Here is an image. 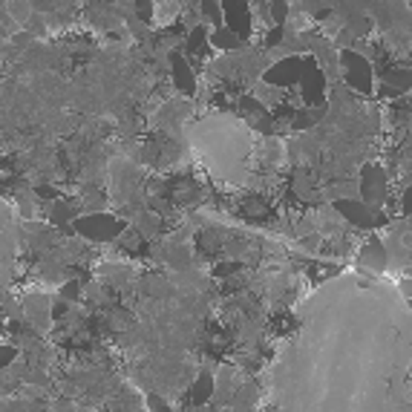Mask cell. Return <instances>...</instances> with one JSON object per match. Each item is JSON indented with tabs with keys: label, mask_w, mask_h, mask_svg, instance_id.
I'll return each instance as SVG.
<instances>
[{
	"label": "cell",
	"mask_w": 412,
	"mask_h": 412,
	"mask_svg": "<svg viewBox=\"0 0 412 412\" xmlns=\"http://www.w3.org/2000/svg\"><path fill=\"white\" fill-rule=\"evenodd\" d=\"M222 24H225V29H231L240 41L248 38L254 21H251V9H248L245 0H225V6H222Z\"/></svg>",
	"instance_id": "3"
},
{
	"label": "cell",
	"mask_w": 412,
	"mask_h": 412,
	"mask_svg": "<svg viewBox=\"0 0 412 412\" xmlns=\"http://www.w3.org/2000/svg\"><path fill=\"white\" fill-rule=\"evenodd\" d=\"M383 84H389V90H392V93H395V90L401 93V90H406V87L412 84V73H389Z\"/></svg>",
	"instance_id": "12"
},
{
	"label": "cell",
	"mask_w": 412,
	"mask_h": 412,
	"mask_svg": "<svg viewBox=\"0 0 412 412\" xmlns=\"http://www.w3.org/2000/svg\"><path fill=\"white\" fill-rule=\"evenodd\" d=\"M70 231L90 240V242H113L127 231V222H121L110 214H87V217L73 220Z\"/></svg>",
	"instance_id": "1"
},
{
	"label": "cell",
	"mask_w": 412,
	"mask_h": 412,
	"mask_svg": "<svg viewBox=\"0 0 412 412\" xmlns=\"http://www.w3.org/2000/svg\"><path fill=\"white\" fill-rule=\"evenodd\" d=\"M24 309H26V317H29V323L35 326V331H43L46 326H49V309H52V297H46V294H29L26 300H24Z\"/></svg>",
	"instance_id": "7"
},
{
	"label": "cell",
	"mask_w": 412,
	"mask_h": 412,
	"mask_svg": "<svg viewBox=\"0 0 412 412\" xmlns=\"http://www.w3.org/2000/svg\"><path fill=\"white\" fill-rule=\"evenodd\" d=\"M303 61L300 58H286V61H280V63H274L271 70L265 73V81L268 84H294L300 76H303Z\"/></svg>",
	"instance_id": "6"
},
{
	"label": "cell",
	"mask_w": 412,
	"mask_h": 412,
	"mask_svg": "<svg viewBox=\"0 0 412 412\" xmlns=\"http://www.w3.org/2000/svg\"><path fill=\"white\" fill-rule=\"evenodd\" d=\"M274 24H283L286 21V0H274V15H271Z\"/></svg>",
	"instance_id": "19"
},
{
	"label": "cell",
	"mask_w": 412,
	"mask_h": 412,
	"mask_svg": "<svg viewBox=\"0 0 412 412\" xmlns=\"http://www.w3.org/2000/svg\"><path fill=\"white\" fill-rule=\"evenodd\" d=\"M81 283L78 280H66L63 286H61V300H66V303H73V300H78L81 297Z\"/></svg>",
	"instance_id": "14"
},
{
	"label": "cell",
	"mask_w": 412,
	"mask_h": 412,
	"mask_svg": "<svg viewBox=\"0 0 412 412\" xmlns=\"http://www.w3.org/2000/svg\"><path fill=\"white\" fill-rule=\"evenodd\" d=\"M15 361H18V346L4 343V346H0V369H9Z\"/></svg>",
	"instance_id": "15"
},
{
	"label": "cell",
	"mask_w": 412,
	"mask_h": 412,
	"mask_svg": "<svg viewBox=\"0 0 412 412\" xmlns=\"http://www.w3.org/2000/svg\"><path fill=\"white\" fill-rule=\"evenodd\" d=\"M358 262H361V268H369V271H383V268H386V262H389L386 245H383L381 240H369V242H364Z\"/></svg>",
	"instance_id": "8"
},
{
	"label": "cell",
	"mask_w": 412,
	"mask_h": 412,
	"mask_svg": "<svg viewBox=\"0 0 412 412\" xmlns=\"http://www.w3.org/2000/svg\"><path fill=\"white\" fill-rule=\"evenodd\" d=\"M383 196H386V176L378 165H366L364 168V176H361V202L364 205H375V208H381L383 205Z\"/></svg>",
	"instance_id": "2"
},
{
	"label": "cell",
	"mask_w": 412,
	"mask_h": 412,
	"mask_svg": "<svg viewBox=\"0 0 412 412\" xmlns=\"http://www.w3.org/2000/svg\"><path fill=\"white\" fill-rule=\"evenodd\" d=\"M237 271H240L237 262H222V265L214 268V277H231V274H237Z\"/></svg>",
	"instance_id": "18"
},
{
	"label": "cell",
	"mask_w": 412,
	"mask_h": 412,
	"mask_svg": "<svg viewBox=\"0 0 412 412\" xmlns=\"http://www.w3.org/2000/svg\"><path fill=\"white\" fill-rule=\"evenodd\" d=\"M148 403H150V412H170L168 401H165L162 395H156V392H150V395H148Z\"/></svg>",
	"instance_id": "16"
},
{
	"label": "cell",
	"mask_w": 412,
	"mask_h": 412,
	"mask_svg": "<svg viewBox=\"0 0 412 412\" xmlns=\"http://www.w3.org/2000/svg\"><path fill=\"white\" fill-rule=\"evenodd\" d=\"M135 15H139L142 21H150L153 18V4H150V0H135Z\"/></svg>",
	"instance_id": "17"
},
{
	"label": "cell",
	"mask_w": 412,
	"mask_h": 412,
	"mask_svg": "<svg viewBox=\"0 0 412 412\" xmlns=\"http://www.w3.org/2000/svg\"><path fill=\"white\" fill-rule=\"evenodd\" d=\"M208 41H211L214 46H220V49H234V46L240 43V38H237L231 29H225V26H220V29H217V35H211Z\"/></svg>",
	"instance_id": "11"
},
{
	"label": "cell",
	"mask_w": 412,
	"mask_h": 412,
	"mask_svg": "<svg viewBox=\"0 0 412 412\" xmlns=\"http://www.w3.org/2000/svg\"><path fill=\"white\" fill-rule=\"evenodd\" d=\"M343 73H346V81L355 87V90H369L372 84V66L369 61H364L361 55H352V52H343Z\"/></svg>",
	"instance_id": "5"
},
{
	"label": "cell",
	"mask_w": 412,
	"mask_h": 412,
	"mask_svg": "<svg viewBox=\"0 0 412 412\" xmlns=\"http://www.w3.org/2000/svg\"><path fill=\"white\" fill-rule=\"evenodd\" d=\"M334 211L343 214L349 222H355L358 228H375V225H381L378 217H375V211L369 208V205H364L361 199H334Z\"/></svg>",
	"instance_id": "4"
},
{
	"label": "cell",
	"mask_w": 412,
	"mask_h": 412,
	"mask_svg": "<svg viewBox=\"0 0 412 412\" xmlns=\"http://www.w3.org/2000/svg\"><path fill=\"white\" fill-rule=\"evenodd\" d=\"M173 81L182 93H193V73H190V66L185 58H173Z\"/></svg>",
	"instance_id": "10"
},
{
	"label": "cell",
	"mask_w": 412,
	"mask_h": 412,
	"mask_svg": "<svg viewBox=\"0 0 412 412\" xmlns=\"http://www.w3.org/2000/svg\"><path fill=\"white\" fill-rule=\"evenodd\" d=\"M202 15H205V21H211L214 26H222V9L214 4V0H202Z\"/></svg>",
	"instance_id": "13"
},
{
	"label": "cell",
	"mask_w": 412,
	"mask_h": 412,
	"mask_svg": "<svg viewBox=\"0 0 412 412\" xmlns=\"http://www.w3.org/2000/svg\"><path fill=\"white\" fill-rule=\"evenodd\" d=\"M214 398V375L205 369V372H199V378L190 383V403L193 406H205Z\"/></svg>",
	"instance_id": "9"
},
{
	"label": "cell",
	"mask_w": 412,
	"mask_h": 412,
	"mask_svg": "<svg viewBox=\"0 0 412 412\" xmlns=\"http://www.w3.org/2000/svg\"><path fill=\"white\" fill-rule=\"evenodd\" d=\"M401 208H403V214H412V187L403 193V205H401Z\"/></svg>",
	"instance_id": "20"
}]
</instances>
